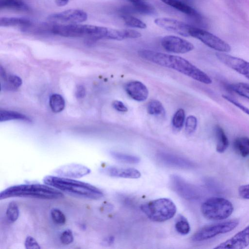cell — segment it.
Masks as SVG:
<instances>
[{"instance_id": "1", "label": "cell", "mask_w": 249, "mask_h": 249, "mask_svg": "<svg viewBox=\"0 0 249 249\" xmlns=\"http://www.w3.org/2000/svg\"><path fill=\"white\" fill-rule=\"evenodd\" d=\"M138 54L145 60L175 70L199 82L205 84L212 83L206 73L183 57L145 49L140 50Z\"/></svg>"}, {"instance_id": "2", "label": "cell", "mask_w": 249, "mask_h": 249, "mask_svg": "<svg viewBox=\"0 0 249 249\" xmlns=\"http://www.w3.org/2000/svg\"><path fill=\"white\" fill-rule=\"evenodd\" d=\"M43 182L59 191L80 198L97 200L104 196L103 193L95 186L73 178L47 176L44 178Z\"/></svg>"}, {"instance_id": "3", "label": "cell", "mask_w": 249, "mask_h": 249, "mask_svg": "<svg viewBox=\"0 0 249 249\" xmlns=\"http://www.w3.org/2000/svg\"><path fill=\"white\" fill-rule=\"evenodd\" d=\"M51 32L64 37H86L91 39H114L115 29L89 24H71L54 25Z\"/></svg>"}, {"instance_id": "4", "label": "cell", "mask_w": 249, "mask_h": 249, "mask_svg": "<svg viewBox=\"0 0 249 249\" xmlns=\"http://www.w3.org/2000/svg\"><path fill=\"white\" fill-rule=\"evenodd\" d=\"M18 197L54 199L62 198L64 195L59 190L46 184L14 185L7 188L0 193V200Z\"/></svg>"}, {"instance_id": "5", "label": "cell", "mask_w": 249, "mask_h": 249, "mask_svg": "<svg viewBox=\"0 0 249 249\" xmlns=\"http://www.w3.org/2000/svg\"><path fill=\"white\" fill-rule=\"evenodd\" d=\"M141 210L152 221L163 222L172 218L177 211L174 203L167 198L150 201L141 206Z\"/></svg>"}, {"instance_id": "6", "label": "cell", "mask_w": 249, "mask_h": 249, "mask_svg": "<svg viewBox=\"0 0 249 249\" xmlns=\"http://www.w3.org/2000/svg\"><path fill=\"white\" fill-rule=\"evenodd\" d=\"M233 206L229 200L218 196L210 197L201 205V211L207 219L218 221L227 219L232 214Z\"/></svg>"}, {"instance_id": "7", "label": "cell", "mask_w": 249, "mask_h": 249, "mask_svg": "<svg viewBox=\"0 0 249 249\" xmlns=\"http://www.w3.org/2000/svg\"><path fill=\"white\" fill-rule=\"evenodd\" d=\"M239 223L237 219H232L205 226L198 230L192 236L194 242L207 240L215 236L232 231Z\"/></svg>"}, {"instance_id": "8", "label": "cell", "mask_w": 249, "mask_h": 249, "mask_svg": "<svg viewBox=\"0 0 249 249\" xmlns=\"http://www.w3.org/2000/svg\"><path fill=\"white\" fill-rule=\"evenodd\" d=\"M189 35L219 52L227 53L231 50L229 44L219 37L204 30L191 26L189 30Z\"/></svg>"}, {"instance_id": "9", "label": "cell", "mask_w": 249, "mask_h": 249, "mask_svg": "<svg viewBox=\"0 0 249 249\" xmlns=\"http://www.w3.org/2000/svg\"><path fill=\"white\" fill-rule=\"evenodd\" d=\"M87 18V14L83 10L71 9L50 15L47 20L52 22L71 24L84 22Z\"/></svg>"}, {"instance_id": "10", "label": "cell", "mask_w": 249, "mask_h": 249, "mask_svg": "<svg viewBox=\"0 0 249 249\" xmlns=\"http://www.w3.org/2000/svg\"><path fill=\"white\" fill-rule=\"evenodd\" d=\"M170 183L174 191L184 199H196L201 195L197 188L187 182L178 176L174 175L171 176Z\"/></svg>"}, {"instance_id": "11", "label": "cell", "mask_w": 249, "mask_h": 249, "mask_svg": "<svg viewBox=\"0 0 249 249\" xmlns=\"http://www.w3.org/2000/svg\"><path fill=\"white\" fill-rule=\"evenodd\" d=\"M161 44L167 52L176 53H186L194 49L193 44L189 41L174 36L163 37Z\"/></svg>"}, {"instance_id": "12", "label": "cell", "mask_w": 249, "mask_h": 249, "mask_svg": "<svg viewBox=\"0 0 249 249\" xmlns=\"http://www.w3.org/2000/svg\"><path fill=\"white\" fill-rule=\"evenodd\" d=\"M217 58L224 65L249 79V62L224 53H215Z\"/></svg>"}, {"instance_id": "13", "label": "cell", "mask_w": 249, "mask_h": 249, "mask_svg": "<svg viewBox=\"0 0 249 249\" xmlns=\"http://www.w3.org/2000/svg\"><path fill=\"white\" fill-rule=\"evenodd\" d=\"M249 245V224L231 238L219 244L216 249H242Z\"/></svg>"}, {"instance_id": "14", "label": "cell", "mask_w": 249, "mask_h": 249, "mask_svg": "<svg viewBox=\"0 0 249 249\" xmlns=\"http://www.w3.org/2000/svg\"><path fill=\"white\" fill-rule=\"evenodd\" d=\"M154 22L158 26L168 31L184 36H189L191 26L176 19L160 18L155 19Z\"/></svg>"}, {"instance_id": "15", "label": "cell", "mask_w": 249, "mask_h": 249, "mask_svg": "<svg viewBox=\"0 0 249 249\" xmlns=\"http://www.w3.org/2000/svg\"><path fill=\"white\" fill-rule=\"evenodd\" d=\"M90 172L88 167L78 163L64 165L54 171L58 176L70 178H80L89 174Z\"/></svg>"}, {"instance_id": "16", "label": "cell", "mask_w": 249, "mask_h": 249, "mask_svg": "<svg viewBox=\"0 0 249 249\" xmlns=\"http://www.w3.org/2000/svg\"><path fill=\"white\" fill-rule=\"evenodd\" d=\"M158 159L166 166L177 168L190 169L194 166L192 161L186 159L166 153L159 154Z\"/></svg>"}, {"instance_id": "17", "label": "cell", "mask_w": 249, "mask_h": 249, "mask_svg": "<svg viewBox=\"0 0 249 249\" xmlns=\"http://www.w3.org/2000/svg\"><path fill=\"white\" fill-rule=\"evenodd\" d=\"M124 88L128 95L135 101L143 102L148 97L149 91L147 88L140 81H130L126 84Z\"/></svg>"}, {"instance_id": "18", "label": "cell", "mask_w": 249, "mask_h": 249, "mask_svg": "<svg viewBox=\"0 0 249 249\" xmlns=\"http://www.w3.org/2000/svg\"><path fill=\"white\" fill-rule=\"evenodd\" d=\"M104 172L109 176L116 178H138L141 176L139 171L134 168L108 167L104 170Z\"/></svg>"}, {"instance_id": "19", "label": "cell", "mask_w": 249, "mask_h": 249, "mask_svg": "<svg viewBox=\"0 0 249 249\" xmlns=\"http://www.w3.org/2000/svg\"><path fill=\"white\" fill-rule=\"evenodd\" d=\"M123 10L125 13L136 12L144 15H152L156 12L155 8L150 4L143 1L132 3L131 6H126Z\"/></svg>"}, {"instance_id": "20", "label": "cell", "mask_w": 249, "mask_h": 249, "mask_svg": "<svg viewBox=\"0 0 249 249\" xmlns=\"http://www.w3.org/2000/svg\"><path fill=\"white\" fill-rule=\"evenodd\" d=\"M214 133L216 140V150L220 153H224L229 145L228 138L224 129L219 125L215 126Z\"/></svg>"}, {"instance_id": "21", "label": "cell", "mask_w": 249, "mask_h": 249, "mask_svg": "<svg viewBox=\"0 0 249 249\" xmlns=\"http://www.w3.org/2000/svg\"><path fill=\"white\" fill-rule=\"evenodd\" d=\"M165 4L188 15L197 17L199 14L194 8L179 0H160Z\"/></svg>"}, {"instance_id": "22", "label": "cell", "mask_w": 249, "mask_h": 249, "mask_svg": "<svg viewBox=\"0 0 249 249\" xmlns=\"http://www.w3.org/2000/svg\"><path fill=\"white\" fill-rule=\"evenodd\" d=\"M31 24L29 19L24 18L1 17L0 18L1 27L27 26Z\"/></svg>"}, {"instance_id": "23", "label": "cell", "mask_w": 249, "mask_h": 249, "mask_svg": "<svg viewBox=\"0 0 249 249\" xmlns=\"http://www.w3.org/2000/svg\"><path fill=\"white\" fill-rule=\"evenodd\" d=\"M233 146L236 152L241 157H247L249 156V138L246 136L235 139Z\"/></svg>"}, {"instance_id": "24", "label": "cell", "mask_w": 249, "mask_h": 249, "mask_svg": "<svg viewBox=\"0 0 249 249\" xmlns=\"http://www.w3.org/2000/svg\"><path fill=\"white\" fill-rule=\"evenodd\" d=\"M0 9L29 11L30 7L22 0H0Z\"/></svg>"}, {"instance_id": "25", "label": "cell", "mask_w": 249, "mask_h": 249, "mask_svg": "<svg viewBox=\"0 0 249 249\" xmlns=\"http://www.w3.org/2000/svg\"><path fill=\"white\" fill-rule=\"evenodd\" d=\"M14 120H21L28 122H32L30 118L21 113L11 110H0V122Z\"/></svg>"}, {"instance_id": "26", "label": "cell", "mask_w": 249, "mask_h": 249, "mask_svg": "<svg viewBox=\"0 0 249 249\" xmlns=\"http://www.w3.org/2000/svg\"><path fill=\"white\" fill-rule=\"evenodd\" d=\"M49 104L52 110L55 113L62 111L65 105L64 98L58 94H53L50 96Z\"/></svg>"}, {"instance_id": "27", "label": "cell", "mask_w": 249, "mask_h": 249, "mask_svg": "<svg viewBox=\"0 0 249 249\" xmlns=\"http://www.w3.org/2000/svg\"><path fill=\"white\" fill-rule=\"evenodd\" d=\"M147 111L149 114L156 116L163 115L165 113L162 103L156 99H152L148 102Z\"/></svg>"}, {"instance_id": "28", "label": "cell", "mask_w": 249, "mask_h": 249, "mask_svg": "<svg viewBox=\"0 0 249 249\" xmlns=\"http://www.w3.org/2000/svg\"><path fill=\"white\" fill-rule=\"evenodd\" d=\"M228 88L249 100V84L241 82L232 83L228 85Z\"/></svg>"}, {"instance_id": "29", "label": "cell", "mask_w": 249, "mask_h": 249, "mask_svg": "<svg viewBox=\"0 0 249 249\" xmlns=\"http://www.w3.org/2000/svg\"><path fill=\"white\" fill-rule=\"evenodd\" d=\"M111 155L116 160L122 162L138 163L140 161V159L139 157L133 155L116 152H112Z\"/></svg>"}, {"instance_id": "30", "label": "cell", "mask_w": 249, "mask_h": 249, "mask_svg": "<svg viewBox=\"0 0 249 249\" xmlns=\"http://www.w3.org/2000/svg\"><path fill=\"white\" fill-rule=\"evenodd\" d=\"M19 213V209L17 204L14 201L9 203L6 211V216L8 221L11 223L16 221L18 218Z\"/></svg>"}, {"instance_id": "31", "label": "cell", "mask_w": 249, "mask_h": 249, "mask_svg": "<svg viewBox=\"0 0 249 249\" xmlns=\"http://www.w3.org/2000/svg\"><path fill=\"white\" fill-rule=\"evenodd\" d=\"M175 227L176 231L182 235L187 234L191 229L188 221L182 215H180L177 219Z\"/></svg>"}, {"instance_id": "32", "label": "cell", "mask_w": 249, "mask_h": 249, "mask_svg": "<svg viewBox=\"0 0 249 249\" xmlns=\"http://www.w3.org/2000/svg\"><path fill=\"white\" fill-rule=\"evenodd\" d=\"M124 23L128 26L144 29L146 25L140 19L132 16L124 15L122 16Z\"/></svg>"}, {"instance_id": "33", "label": "cell", "mask_w": 249, "mask_h": 249, "mask_svg": "<svg viewBox=\"0 0 249 249\" xmlns=\"http://www.w3.org/2000/svg\"><path fill=\"white\" fill-rule=\"evenodd\" d=\"M185 113L182 108L178 109L174 114L172 119L173 126L177 129H180L183 125Z\"/></svg>"}, {"instance_id": "34", "label": "cell", "mask_w": 249, "mask_h": 249, "mask_svg": "<svg viewBox=\"0 0 249 249\" xmlns=\"http://www.w3.org/2000/svg\"><path fill=\"white\" fill-rule=\"evenodd\" d=\"M51 215L53 221L57 224H64L66 221L64 214L60 210L53 208L51 210Z\"/></svg>"}, {"instance_id": "35", "label": "cell", "mask_w": 249, "mask_h": 249, "mask_svg": "<svg viewBox=\"0 0 249 249\" xmlns=\"http://www.w3.org/2000/svg\"><path fill=\"white\" fill-rule=\"evenodd\" d=\"M197 124L196 118L193 115L189 116L185 121V130L188 134L194 133L196 130Z\"/></svg>"}, {"instance_id": "36", "label": "cell", "mask_w": 249, "mask_h": 249, "mask_svg": "<svg viewBox=\"0 0 249 249\" xmlns=\"http://www.w3.org/2000/svg\"><path fill=\"white\" fill-rule=\"evenodd\" d=\"M73 239L72 232L70 229H67L63 231L60 236V240L64 245H67L71 244L73 242Z\"/></svg>"}, {"instance_id": "37", "label": "cell", "mask_w": 249, "mask_h": 249, "mask_svg": "<svg viewBox=\"0 0 249 249\" xmlns=\"http://www.w3.org/2000/svg\"><path fill=\"white\" fill-rule=\"evenodd\" d=\"M222 97L227 101L230 102L232 105L236 106L237 108L242 110L244 113H246L249 116V108H248L246 106H244L240 102L232 98L231 97L227 95H223Z\"/></svg>"}, {"instance_id": "38", "label": "cell", "mask_w": 249, "mask_h": 249, "mask_svg": "<svg viewBox=\"0 0 249 249\" xmlns=\"http://www.w3.org/2000/svg\"><path fill=\"white\" fill-rule=\"evenodd\" d=\"M24 246L27 249H39L40 247L36 240L32 236H27L24 242Z\"/></svg>"}, {"instance_id": "39", "label": "cell", "mask_w": 249, "mask_h": 249, "mask_svg": "<svg viewBox=\"0 0 249 249\" xmlns=\"http://www.w3.org/2000/svg\"><path fill=\"white\" fill-rule=\"evenodd\" d=\"M239 196L246 199H249V184L240 186L238 188Z\"/></svg>"}, {"instance_id": "40", "label": "cell", "mask_w": 249, "mask_h": 249, "mask_svg": "<svg viewBox=\"0 0 249 249\" xmlns=\"http://www.w3.org/2000/svg\"><path fill=\"white\" fill-rule=\"evenodd\" d=\"M112 107L115 109L119 112H125L128 110V108L125 105L119 100H114L112 102Z\"/></svg>"}, {"instance_id": "41", "label": "cell", "mask_w": 249, "mask_h": 249, "mask_svg": "<svg viewBox=\"0 0 249 249\" xmlns=\"http://www.w3.org/2000/svg\"><path fill=\"white\" fill-rule=\"evenodd\" d=\"M86 94V89L83 85H78L76 88L75 95L77 98L82 99Z\"/></svg>"}, {"instance_id": "42", "label": "cell", "mask_w": 249, "mask_h": 249, "mask_svg": "<svg viewBox=\"0 0 249 249\" xmlns=\"http://www.w3.org/2000/svg\"><path fill=\"white\" fill-rule=\"evenodd\" d=\"M69 0H55L56 4L58 6H63L66 5Z\"/></svg>"}, {"instance_id": "43", "label": "cell", "mask_w": 249, "mask_h": 249, "mask_svg": "<svg viewBox=\"0 0 249 249\" xmlns=\"http://www.w3.org/2000/svg\"><path fill=\"white\" fill-rule=\"evenodd\" d=\"M114 241V238L112 237H109L107 239L105 242H107V244H110Z\"/></svg>"}, {"instance_id": "44", "label": "cell", "mask_w": 249, "mask_h": 249, "mask_svg": "<svg viewBox=\"0 0 249 249\" xmlns=\"http://www.w3.org/2000/svg\"><path fill=\"white\" fill-rule=\"evenodd\" d=\"M128 0L132 2V3H134V2H136L141 1H143V0Z\"/></svg>"}]
</instances>
